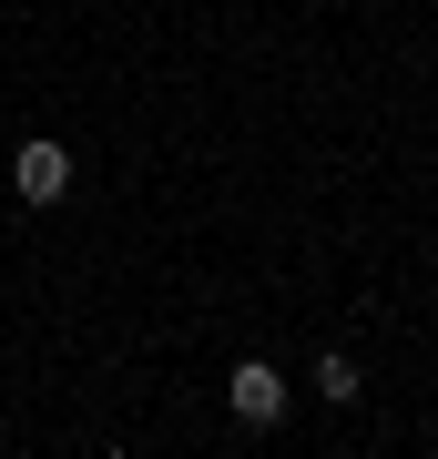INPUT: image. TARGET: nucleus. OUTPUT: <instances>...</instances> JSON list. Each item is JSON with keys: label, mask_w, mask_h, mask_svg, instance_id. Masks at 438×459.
<instances>
[{"label": "nucleus", "mask_w": 438, "mask_h": 459, "mask_svg": "<svg viewBox=\"0 0 438 459\" xmlns=\"http://www.w3.org/2000/svg\"><path fill=\"white\" fill-rule=\"evenodd\" d=\"M225 409H235L245 429H276V419H286V377L265 368V358H245V368L225 377Z\"/></svg>", "instance_id": "1"}, {"label": "nucleus", "mask_w": 438, "mask_h": 459, "mask_svg": "<svg viewBox=\"0 0 438 459\" xmlns=\"http://www.w3.org/2000/svg\"><path fill=\"white\" fill-rule=\"evenodd\" d=\"M11 184H21V204H62L72 195V143H21L11 153Z\"/></svg>", "instance_id": "2"}, {"label": "nucleus", "mask_w": 438, "mask_h": 459, "mask_svg": "<svg viewBox=\"0 0 438 459\" xmlns=\"http://www.w3.org/2000/svg\"><path fill=\"white\" fill-rule=\"evenodd\" d=\"M316 398H337V409H357V368H347V358H326V368H316Z\"/></svg>", "instance_id": "3"}]
</instances>
